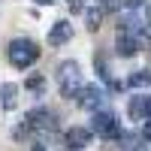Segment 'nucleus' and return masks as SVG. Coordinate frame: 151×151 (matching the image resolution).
Wrapping results in <instances>:
<instances>
[{
	"instance_id": "1",
	"label": "nucleus",
	"mask_w": 151,
	"mask_h": 151,
	"mask_svg": "<svg viewBox=\"0 0 151 151\" xmlns=\"http://www.w3.org/2000/svg\"><path fill=\"white\" fill-rule=\"evenodd\" d=\"M6 58H9V64L15 67V70H27V67H33L36 60H40V48H36L33 40H27V36H18V40L9 42Z\"/></svg>"
},
{
	"instance_id": "16",
	"label": "nucleus",
	"mask_w": 151,
	"mask_h": 151,
	"mask_svg": "<svg viewBox=\"0 0 151 151\" xmlns=\"http://www.w3.org/2000/svg\"><path fill=\"white\" fill-rule=\"evenodd\" d=\"M142 139H145V142H151V118L145 121V127H142Z\"/></svg>"
},
{
	"instance_id": "17",
	"label": "nucleus",
	"mask_w": 151,
	"mask_h": 151,
	"mask_svg": "<svg viewBox=\"0 0 151 151\" xmlns=\"http://www.w3.org/2000/svg\"><path fill=\"white\" fill-rule=\"evenodd\" d=\"M67 3H70V9H73V12H82V9H85L82 0H67Z\"/></svg>"
},
{
	"instance_id": "12",
	"label": "nucleus",
	"mask_w": 151,
	"mask_h": 151,
	"mask_svg": "<svg viewBox=\"0 0 151 151\" xmlns=\"http://www.w3.org/2000/svg\"><path fill=\"white\" fill-rule=\"evenodd\" d=\"M148 82H151V76H148L145 70H139V73H133L130 79H127V85H130V88H145Z\"/></svg>"
},
{
	"instance_id": "14",
	"label": "nucleus",
	"mask_w": 151,
	"mask_h": 151,
	"mask_svg": "<svg viewBox=\"0 0 151 151\" xmlns=\"http://www.w3.org/2000/svg\"><path fill=\"white\" fill-rule=\"evenodd\" d=\"M45 88V82L40 79V76H33V79H27V91H42Z\"/></svg>"
},
{
	"instance_id": "4",
	"label": "nucleus",
	"mask_w": 151,
	"mask_h": 151,
	"mask_svg": "<svg viewBox=\"0 0 151 151\" xmlns=\"http://www.w3.org/2000/svg\"><path fill=\"white\" fill-rule=\"evenodd\" d=\"M70 40H73V24H70L67 18L55 21L52 30H48V42H52V45H67Z\"/></svg>"
},
{
	"instance_id": "2",
	"label": "nucleus",
	"mask_w": 151,
	"mask_h": 151,
	"mask_svg": "<svg viewBox=\"0 0 151 151\" xmlns=\"http://www.w3.org/2000/svg\"><path fill=\"white\" fill-rule=\"evenodd\" d=\"M58 88H60V94L64 97H76V91L82 88V67L76 64V60H60L58 64Z\"/></svg>"
},
{
	"instance_id": "5",
	"label": "nucleus",
	"mask_w": 151,
	"mask_h": 151,
	"mask_svg": "<svg viewBox=\"0 0 151 151\" xmlns=\"http://www.w3.org/2000/svg\"><path fill=\"white\" fill-rule=\"evenodd\" d=\"M76 97H79V106H85V109H100V103H103V91H100L97 85H85Z\"/></svg>"
},
{
	"instance_id": "8",
	"label": "nucleus",
	"mask_w": 151,
	"mask_h": 151,
	"mask_svg": "<svg viewBox=\"0 0 151 151\" xmlns=\"http://www.w3.org/2000/svg\"><path fill=\"white\" fill-rule=\"evenodd\" d=\"M115 52H118L121 58H133L136 52H139V42H136L130 33H118V40H115Z\"/></svg>"
},
{
	"instance_id": "3",
	"label": "nucleus",
	"mask_w": 151,
	"mask_h": 151,
	"mask_svg": "<svg viewBox=\"0 0 151 151\" xmlns=\"http://www.w3.org/2000/svg\"><path fill=\"white\" fill-rule=\"evenodd\" d=\"M94 133L100 139H118L121 136V121L112 112H97L94 115Z\"/></svg>"
},
{
	"instance_id": "13",
	"label": "nucleus",
	"mask_w": 151,
	"mask_h": 151,
	"mask_svg": "<svg viewBox=\"0 0 151 151\" xmlns=\"http://www.w3.org/2000/svg\"><path fill=\"white\" fill-rule=\"evenodd\" d=\"M85 18H88V27L97 30V27H100V21H103V9H100V6H97V9H88V15H85Z\"/></svg>"
},
{
	"instance_id": "11",
	"label": "nucleus",
	"mask_w": 151,
	"mask_h": 151,
	"mask_svg": "<svg viewBox=\"0 0 151 151\" xmlns=\"http://www.w3.org/2000/svg\"><path fill=\"white\" fill-rule=\"evenodd\" d=\"M118 142H121V151H139V136L133 133H121Z\"/></svg>"
},
{
	"instance_id": "18",
	"label": "nucleus",
	"mask_w": 151,
	"mask_h": 151,
	"mask_svg": "<svg viewBox=\"0 0 151 151\" xmlns=\"http://www.w3.org/2000/svg\"><path fill=\"white\" fill-rule=\"evenodd\" d=\"M127 3V9H136V6H142V0H124Z\"/></svg>"
},
{
	"instance_id": "19",
	"label": "nucleus",
	"mask_w": 151,
	"mask_h": 151,
	"mask_svg": "<svg viewBox=\"0 0 151 151\" xmlns=\"http://www.w3.org/2000/svg\"><path fill=\"white\" fill-rule=\"evenodd\" d=\"M36 3H40V6H52L55 0H36Z\"/></svg>"
},
{
	"instance_id": "15",
	"label": "nucleus",
	"mask_w": 151,
	"mask_h": 151,
	"mask_svg": "<svg viewBox=\"0 0 151 151\" xmlns=\"http://www.w3.org/2000/svg\"><path fill=\"white\" fill-rule=\"evenodd\" d=\"M94 67H97V73H100V76H106V58L100 55V52L94 55Z\"/></svg>"
},
{
	"instance_id": "6",
	"label": "nucleus",
	"mask_w": 151,
	"mask_h": 151,
	"mask_svg": "<svg viewBox=\"0 0 151 151\" xmlns=\"http://www.w3.org/2000/svg\"><path fill=\"white\" fill-rule=\"evenodd\" d=\"M64 142H67V148H73V151H82L88 142H91V130H88V127H70L67 136H64Z\"/></svg>"
},
{
	"instance_id": "10",
	"label": "nucleus",
	"mask_w": 151,
	"mask_h": 151,
	"mask_svg": "<svg viewBox=\"0 0 151 151\" xmlns=\"http://www.w3.org/2000/svg\"><path fill=\"white\" fill-rule=\"evenodd\" d=\"M15 94H18V88L12 85V82H6L3 88H0V103H3L6 112H9V109H15Z\"/></svg>"
},
{
	"instance_id": "7",
	"label": "nucleus",
	"mask_w": 151,
	"mask_h": 151,
	"mask_svg": "<svg viewBox=\"0 0 151 151\" xmlns=\"http://www.w3.org/2000/svg\"><path fill=\"white\" fill-rule=\"evenodd\" d=\"M55 112H48V109H33L30 115H27V127H42V130H55Z\"/></svg>"
},
{
	"instance_id": "9",
	"label": "nucleus",
	"mask_w": 151,
	"mask_h": 151,
	"mask_svg": "<svg viewBox=\"0 0 151 151\" xmlns=\"http://www.w3.org/2000/svg\"><path fill=\"white\" fill-rule=\"evenodd\" d=\"M127 112H130V118H133V121H148L145 97H133V100H130V106H127Z\"/></svg>"
}]
</instances>
